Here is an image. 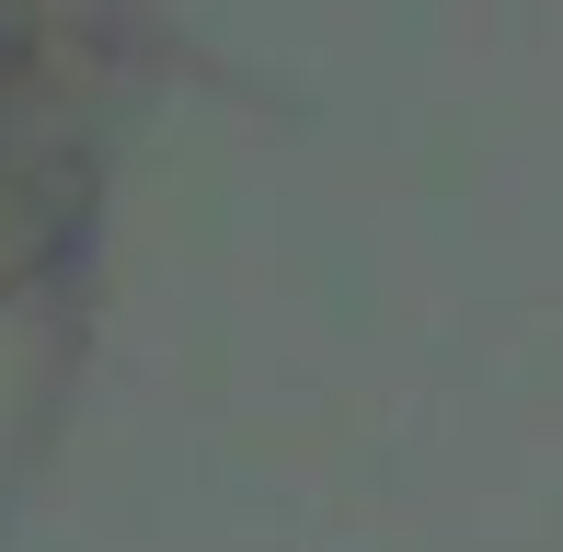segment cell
<instances>
[{
    "instance_id": "obj_1",
    "label": "cell",
    "mask_w": 563,
    "mask_h": 552,
    "mask_svg": "<svg viewBox=\"0 0 563 552\" xmlns=\"http://www.w3.org/2000/svg\"><path fill=\"white\" fill-rule=\"evenodd\" d=\"M104 150L81 0H0V299L69 254Z\"/></svg>"
}]
</instances>
